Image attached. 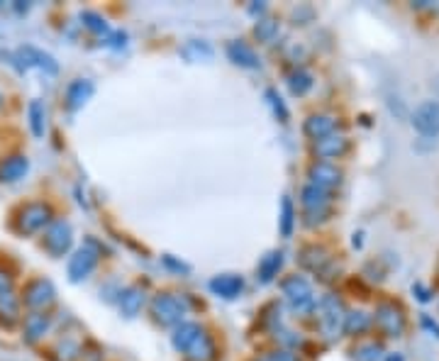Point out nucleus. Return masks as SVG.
Here are the masks:
<instances>
[{
	"instance_id": "28",
	"label": "nucleus",
	"mask_w": 439,
	"mask_h": 361,
	"mask_svg": "<svg viewBox=\"0 0 439 361\" xmlns=\"http://www.w3.org/2000/svg\"><path fill=\"white\" fill-rule=\"evenodd\" d=\"M312 84H315V81H312V74H307L305 69H298L288 76V88L293 96H305V93L312 88Z\"/></svg>"
},
{
	"instance_id": "3",
	"label": "nucleus",
	"mask_w": 439,
	"mask_h": 361,
	"mask_svg": "<svg viewBox=\"0 0 439 361\" xmlns=\"http://www.w3.org/2000/svg\"><path fill=\"white\" fill-rule=\"evenodd\" d=\"M190 305L183 295H173V293H159L152 300V315L156 322L161 325H176L178 327L183 322V317L188 315Z\"/></svg>"
},
{
	"instance_id": "5",
	"label": "nucleus",
	"mask_w": 439,
	"mask_h": 361,
	"mask_svg": "<svg viewBox=\"0 0 439 361\" xmlns=\"http://www.w3.org/2000/svg\"><path fill=\"white\" fill-rule=\"evenodd\" d=\"M52 225V207L47 203H27L20 210L18 227L22 234H37Z\"/></svg>"
},
{
	"instance_id": "31",
	"label": "nucleus",
	"mask_w": 439,
	"mask_h": 361,
	"mask_svg": "<svg viewBox=\"0 0 439 361\" xmlns=\"http://www.w3.org/2000/svg\"><path fill=\"white\" fill-rule=\"evenodd\" d=\"M254 35L259 42H271L278 35V23L276 20H259L254 27Z\"/></svg>"
},
{
	"instance_id": "4",
	"label": "nucleus",
	"mask_w": 439,
	"mask_h": 361,
	"mask_svg": "<svg viewBox=\"0 0 439 361\" xmlns=\"http://www.w3.org/2000/svg\"><path fill=\"white\" fill-rule=\"evenodd\" d=\"M300 203H303L307 225H317V222H322L329 215L332 198H329V190L307 183L303 188V195H300Z\"/></svg>"
},
{
	"instance_id": "16",
	"label": "nucleus",
	"mask_w": 439,
	"mask_h": 361,
	"mask_svg": "<svg viewBox=\"0 0 439 361\" xmlns=\"http://www.w3.org/2000/svg\"><path fill=\"white\" fill-rule=\"evenodd\" d=\"M227 57H229V62L232 64H237V67L241 69H259V54L254 52L246 42H229L227 45Z\"/></svg>"
},
{
	"instance_id": "14",
	"label": "nucleus",
	"mask_w": 439,
	"mask_h": 361,
	"mask_svg": "<svg viewBox=\"0 0 439 361\" xmlns=\"http://www.w3.org/2000/svg\"><path fill=\"white\" fill-rule=\"evenodd\" d=\"M210 291L224 300H234L244 291V281H241V276H237V273H219V276L210 281Z\"/></svg>"
},
{
	"instance_id": "8",
	"label": "nucleus",
	"mask_w": 439,
	"mask_h": 361,
	"mask_svg": "<svg viewBox=\"0 0 439 361\" xmlns=\"http://www.w3.org/2000/svg\"><path fill=\"white\" fill-rule=\"evenodd\" d=\"M71 242H74V232L66 220H54L44 232V249L52 256H64L71 249Z\"/></svg>"
},
{
	"instance_id": "6",
	"label": "nucleus",
	"mask_w": 439,
	"mask_h": 361,
	"mask_svg": "<svg viewBox=\"0 0 439 361\" xmlns=\"http://www.w3.org/2000/svg\"><path fill=\"white\" fill-rule=\"evenodd\" d=\"M410 125L417 134L437 137L439 134V101H425L410 115Z\"/></svg>"
},
{
	"instance_id": "22",
	"label": "nucleus",
	"mask_w": 439,
	"mask_h": 361,
	"mask_svg": "<svg viewBox=\"0 0 439 361\" xmlns=\"http://www.w3.org/2000/svg\"><path fill=\"white\" fill-rule=\"evenodd\" d=\"M142 305H144V293H142V288L132 286L120 293V313L125 317H135L142 310Z\"/></svg>"
},
{
	"instance_id": "23",
	"label": "nucleus",
	"mask_w": 439,
	"mask_h": 361,
	"mask_svg": "<svg viewBox=\"0 0 439 361\" xmlns=\"http://www.w3.org/2000/svg\"><path fill=\"white\" fill-rule=\"evenodd\" d=\"M181 57L188 59V62H210L215 57V49L203 40H190L181 47Z\"/></svg>"
},
{
	"instance_id": "2",
	"label": "nucleus",
	"mask_w": 439,
	"mask_h": 361,
	"mask_svg": "<svg viewBox=\"0 0 439 361\" xmlns=\"http://www.w3.org/2000/svg\"><path fill=\"white\" fill-rule=\"evenodd\" d=\"M317 322H320V330L327 339H337L339 332L344 330V317H347V310H344L342 300L337 295H322V300L317 303Z\"/></svg>"
},
{
	"instance_id": "19",
	"label": "nucleus",
	"mask_w": 439,
	"mask_h": 361,
	"mask_svg": "<svg viewBox=\"0 0 439 361\" xmlns=\"http://www.w3.org/2000/svg\"><path fill=\"white\" fill-rule=\"evenodd\" d=\"M27 171H30L27 156H10L0 164V180H3V183H15V180L25 178Z\"/></svg>"
},
{
	"instance_id": "11",
	"label": "nucleus",
	"mask_w": 439,
	"mask_h": 361,
	"mask_svg": "<svg viewBox=\"0 0 439 361\" xmlns=\"http://www.w3.org/2000/svg\"><path fill=\"white\" fill-rule=\"evenodd\" d=\"M25 305L32 310H44L49 308V305L57 300V291H54V286L49 281H44V278H37V281H32L30 286H27L25 291Z\"/></svg>"
},
{
	"instance_id": "12",
	"label": "nucleus",
	"mask_w": 439,
	"mask_h": 361,
	"mask_svg": "<svg viewBox=\"0 0 439 361\" xmlns=\"http://www.w3.org/2000/svg\"><path fill=\"white\" fill-rule=\"evenodd\" d=\"M18 59L22 62V67H37L42 71H47V74H57L59 71V64L54 62L52 54L42 52V49L37 47H20L18 49Z\"/></svg>"
},
{
	"instance_id": "27",
	"label": "nucleus",
	"mask_w": 439,
	"mask_h": 361,
	"mask_svg": "<svg viewBox=\"0 0 439 361\" xmlns=\"http://www.w3.org/2000/svg\"><path fill=\"white\" fill-rule=\"evenodd\" d=\"M27 115H30V127L35 137H44V127H47V110L40 101H32L30 108H27Z\"/></svg>"
},
{
	"instance_id": "32",
	"label": "nucleus",
	"mask_w": 439,
	"mask_h": 361,
	"mask_svg": "<svg viewBox=\"0 0 439 361\" xmlns=\"http://www.w3.org/2000/svg\"><path fill=\"white\" fill-rule=\"evenodd\" d=\"M81 20H84V25H86L91 32H96V35H101V32H108V30H110L106 20H103L101 15H96V13H84V15H81Z\"/></svg>"
},
{
	"instance_id": "35",
	"label": "nucleus",
	"mask_w": 439,
	"mask_h": 361,
	"mask_svg": "<svg viewBox=\"0 0 439 361\" xmlns=\"http://www.w3.org/2000/svg\"><path fill=\"white\" fill-rule=\"evenodd\" d=\"M420 322H422V327H425L427 332H432V337H437V339H439V325H437L435 320H432L430 315H425V313H422Z\"/></svg>"
},
{
	"instance_id": "36",
	"label": "nucleus",
	"mask_w": 439,
	"mask_h": 361,
	"mask_svg": "<svg viewBox=\"0 0 439 361\" xmlns=\"http://www.w3.org/2000/svg\"><path fill=\"white\" fill-rule=\"evenodd\" d=\"M413 293L422 300V303H427V300H430V291H427V288L422 286V283H415V286H413Z\"/></svg>"
},
{
	"instance_id": "1",
	"label": "nucleus",
	"mask_w": 439,
	"mask_h": 361,
	"mask_svg": "<svg viewBox=\"0 0 439 361\" xmlns=\"http://www.w3.org/2000/svg\"><path fill=\"white\" fill-rule=\"evenodd\" d=\"M281 288H283V295H285V300H288V305H290L293 313L305 315V313H312V310L317 308L315 291H312V286H310L307 278L295 273V276L285 278V281L281 283Z\"/></svg>"
},
{
	"instance_id": "7",
	"label": "nucleus",
	"mask_w": 439,
	"mask_h": 361,
	"mask_svg": "<svg viewBox=\"0 0 439 361\" xmlns=\"http://www.w3.org/2000/svg\"><path fill=\"white\" fill-rule=\"evenodd\" d=\"M373 322L386 337H403L405 332V315L398 305L393 303H381L373 313Z\"/></svg>"
},
{
	"instance_id": "33",
	"label": "nucleus",
	"mask_w": 439,
	"mask_h": 361,
	"mask_svg": "<svg viewBox=\"0 0 439 361\" xmlns=\"http://www.w3.org/2000/svg\"><path fill=\"white\" fill-rule=\"evenodd\" d=\"M266 98H268V103H271L276 118L281 120V122H285V120H288V108H285V103L281 101V96H278L276 91H266Z\"/></svg>"
},
{
	"instance_id": "24",
	"label": "nucleus",
	"mask_w": 439,
	"mask_h": 361,
	"mask_svg": "<svg viewBox=\"0 0 439 361\" xmlns=\"http://www.w3.org/2000/svg\"><path fill=\"white\" fill-rule=\"evenodd\" d=\"M373 317L366 313V310H349L347 317H344V332L347 335H364L371 327Z\"/></svg>"
},
{
	"instance_id": "34",
	"label": "nucleus",
	"mask_w": 439,
	"mask_h": 361,
	"mask_svg": "<svg viewBox=\"0 0 439 361\" xmlns=\"http://www.w3.org/2000/svg\"><path fill=\"white\" fill-rule=\"evenodd\" d=\"M268 361H300L298 354L288 352V349H278V352H273L271 357H268Z\"/></svg>"
},
{
	"instance_id": "38",
	"label": "nucleus",
	"mask_w": 439,
	"mask_h": 361,
	"mask_svg": "<svg viewBox=\"0 0 439 361\" xmlns=\"http://www.w3.org/2000/svg\"><path fill=\"white\" fill-rule=\"evenodd\" d=\"M0 105H3V93H0Z\"/></svg>"
},
{
	"instance_id": "10",
	"label": "nucleus",
	"mask_w": 439,
	"mask_h": 361,
	"mask_svg": "<svg viewBox=\"0 0 439 361\" xmlns=\"http://www.w3.org/2000/svg\"><path fill=\"white\" fill-rule=\"evenodd\" d=\"M307 176H310L312 185L332 190L342 183V168H339L337 164H329V161H315L310 166V171H307Z\"/></svg>"
},
{
	"instance_id": "9",
	"label": "nucleus",
	"mask_w": 439,
	"mask_h": 361,
	"mask_svg": "<svg viewBox=\"0 0 439 361\" xmlns=\"http://www.w3.org/2000/svg\"><path fill=\"white\" fill-rule=\"evenodd\" d=\"M98 249L93 247V242H88L86 247H81L79 251H76L74 256L69 259V278L74 283L84 281V278H88L93 273V269L98 266Z\"/></svg>"
},
{
	"instance_id": "15",
	"label": "nucleus",
	"mask_w": 439,
	"mask_h": 361,
	"mask_svg": "<svg viewBox=\"0 0 439 361\" xmlns=\"http://www.w3.org/2000/svg\"><path fill=\"white\" fill-rule=\"evenodd\" d=\"M93 93H96V86H93L88 79L71 81L69 88H66V105H69V110H79V108H84L93 98Z\"/></svg>"
},
{
	"instance_id": "30",
	"label": "nucleus",
	"mask_w": 439,
	"mask_h": 361,
	"mask_svg": "<svg viewBox=\"0 0 439 361\" xmlns=\"http://www.w3.org/2000/svg\"><path fill=\"white\" fill-rule=\"evenodd\" d=\"M383 354V347L376 342H366V344H359V347L354 349V359L356 361H378Z\"/></svg>"
},
{
	"instance_id": "20",
	"label": "nucleus",
	"mask_w": 439,
	"mask_h": 361,
	"mask_svg": "<svg viewBox=\"0 0 439 361\" xmlns=\"http://www.w3.org/2000/svg\"><path fill=\"white\" fill-rule=\"evenodd\" d=\"M183 357L188 361H212L215 359V342H212V337L207 335V332H203V335L186 349Z\"/></svg>"
},
{
	"instance_id": "37",
	"label": "nucleus",
	"mask_w": 439,
	"mask_h": 361,
	"mask_svg": "<svg viewBox=\"0 0 439 361\" xmlns=\"http://www.w3.org/2000/svg\"><path fill=\"white\" fill-rule=\"evenodd\" d=\"M386 361H405V359L400 357V354H388V357H386Z\"/></svg>"
},
{
	"instance_id": "29",
	"label": "nucleus",
	"mask_w": 439,
	"mask_h": 361,
	"mask_svg": "<svg viewBox=\"0 0 439 361\" xmlns=\"http://www.w3.org/2000/svg\"><path fill=\"white\" fill-rule=\"evenodd\" d=\"M293 225H295V207H293V200L285 195L281 200V234L285 239L293 234Z\"/></svg>"
},
{
	"instance_id": "13",
	"label": "nucleus",
	"mask_w": 439,
	"mask_h": 361,
	"mask_svg": "<svg viewBox=\"0 0 439 361\" xmlns=\"http://www.w3.org/2000/svg\"><path fill=\"white\" fill-rule=\"evenodd\" d=\"M349 149V139L344 134H329V137H322V139H317L315 144H312V151H315L317 159H337L342 154H347Z\"/></svg>"
},
{
	"instance_id": "17",
	"label": "nucleus",
	"mask_w": 439,
	"mask_h": 361,
	"mask_svg": "<svg viewBox=\"0 0 439 361\" xmlns=\"http://www.w3.org/2000/svg\"><path fill=\"white\" fill-rule=\"evenodd\" d=\"M334 127H337V120L332 115H310L303 125V132L310 137V139H322V137L334 134Z\"/></svg>"
},
{
	"instance_id": "18",
	"label": "nucleus",
	"mask_w": 439,
	"mask_h": 361,
	"mask_svg": "<svg viewBox=\"0 0 439 361\" xmlns=\"http://www.w3.org/2000/svg\"><path fill=\"white\" fill-rule=\"evenodd\" d=\"M203 332H205V330H203V327L198 325V322H181V325L173 330V335H171L173 349H176V352L183 354L186 349H188L190 344H193L195 339L203 335Z\"/></svg>"
},
{
	"instance_id": "25",
	"label": "nucleus",
	"mask_w": 439,
	"mask_h": 361,
	"mask_svg": "<svg viewBox=\"0 0 439 361\" xmlns=\"http://www.w3.org/2000/svg\"><path fill=\"white\" fill-rule=\"evenodd\" d=\"M47 330H49V315H44V313L27 315V320H25L27 342H37V339H42L44 335H47Z\"/></svg>"
},
{
	"instance_id": "21",
	"label": "nucleus",
	"mask_w": 439,
	"mask_h": 361,
	"mask_svg": "<svg viewBox=\"0 0 439 361\" xmlns=\"http://www.w3.org/2000/svg\"><path fill=\"white\" fill-rule=\"evenodd\" d=\"M281 266H283L281 251H268V254L259 261V269H256V278H259V283H271L273 278L278 276Z\"/></svg>"
},
{
	"instance_id": "26",
	"label": "nucleus",
	"mask_w": 439,
	"mask_h": 361,
	"mask_svg": "<svg viewBox=\"0 0 439 361\" xmlns=\"http://www.w3.org/2000/svg\"><path fill=\"white\" fill-rule=\"evenodd\" d=\"M18 313H20V305L13 291H10V288L0 291V320H3L5 325H13V322L18 320Z\"/></svg>"
}]
</instances>
